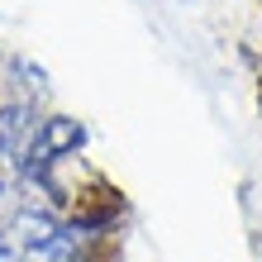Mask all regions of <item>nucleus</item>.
I'll list each match as a JSON object with an SVG mask.
<instances>
[{
    "label": "nucleus",
    "mask_w": 262,
    "mask_h": 262,
    "mask_svg": "<svg viewBox=\"0 0 262 262\" xmlns=\"http://www.w3.org/2000/svg\"><path fill=\"white\" fill-rule=\"evenodd\" d=\"M86 143V129L72 115H48L34 124V138L19 152V172L24 177H48L62 158H76V148Z\"/></svg>",
    "instance_id": "1"
},
{
    "label": "nucleus",
    "mask_w": 262,
    "mask_h": 262,
    "mask_svg": "<svg viewBox=\"0 0 262 262\" xmlns=\"http://www.w3.org/2000/svg\"><path fill=\"white\" fill-rule=\"evenodd\" d=\"M10 172H14V162H5V158H0V191L10 186Z\"/></svg>",
    "instance_id": "2"
},
{
    "label": "nucleus",
    "mask_w": 262,
    "mask_h": 262,
    "mask_svg": "<svg viewBox=\"0 0 262 262\" xmlns=\"http://www.w3.org/2000/svg\"><path fill=\"white\" fill-rule=\"evenodd\" d=\"M257 5H262V0H257Z\"/></svg>",
    "instance_id": "3"
}]
</instances>
